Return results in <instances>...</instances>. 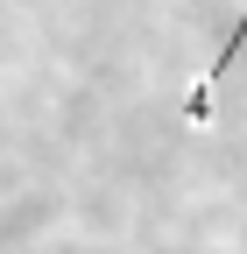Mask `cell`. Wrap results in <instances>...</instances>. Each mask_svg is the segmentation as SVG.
Returning a JSON list of instances; mask_svg holds the SVG:
<instances>
[{"label":"cell","instance_id":"obj_1","mask_svg":"<svg viewBox=\"0 0 247 254\" xmlns=\"http://www.w3.org/2000/svg\"><path fill=\"white\" fill-rule=\"evenodd\" d=\"M240 43H247V14L233 21V36L219 43V57H212V64H205V78L191 85V120H212V85H219V78H226V64L240 57Z\"/></svg>","mask_w":247,"mask_h":254}]
</instances>
